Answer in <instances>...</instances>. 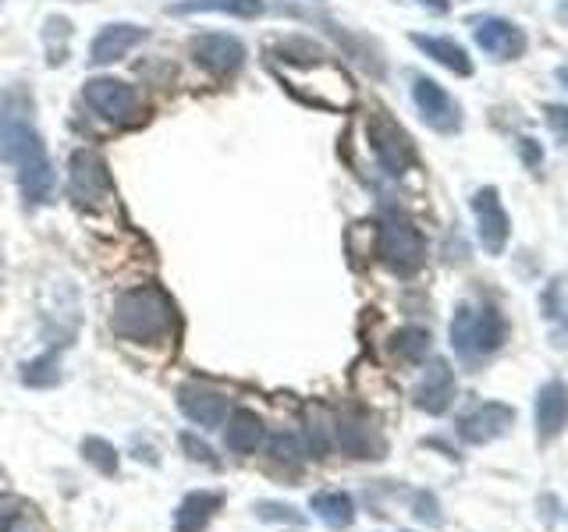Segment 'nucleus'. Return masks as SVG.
I'll use <instances>...</instances> for the list:
<instances>
[{
	"label": "nucleus",
	"mask_w": 568,
	"mask_h": 532,
	"mask_svg": "<svg viewBox=\"0 0 568 532\" xmlns=\"http://www.w3.org/2000/svg\"><path fill=\"white\" fill-rule=\"evenodd\" d=\"M0 161L19 170V185L28 203H43L54 192V170L47 153H43V139L33 125V99L28 90H8L0 96Z\"/></svg>",
	"instance_id": "nucleus-1"
},
{
	"label": "nucleus",
	"mask_w": 568,
	"mask_h": 532,
	"mask_svg": "<svg viewBox=\"0 0 568 532\" xmlns=\"http://www.w3.org/2000/svg\"><path fill=\"white\" fill-rule=\"evenodd\" d=\"M178 316L170 298L161 292V287H135L118 298V309H114V330L125 341L135 344H156L175 334Z\"/></svg>",
	"instance_id": "nucleus-2"
},
{
	"label": "nucleus",
	"mask_w": 568,
	"mask_h": 532,
	"mask_svg": "<svg viewBox=\"0 0 568 532\" xmlns=\"http://www.w3.org/2000/svg\"><path fill=\"white\" fill-rule=\"evenodd\" d=\"M505 338H508V323L494 306L462 302L451 316V348L465 363H480V358L494 355L505 344Z\"/></svg>",
	"instance_id": "nucleus-3"
},
{
	"label": "nucleus",
	"mask_w": 568,
	"mask_h": 532,
	"mask_svg": "<svg viewBox=\"0 0 568 532\" xmlns=\"http://www.w3.org/2000/svg\"><path fill=\"white\" fill-rule=\"evenodd\" d=\"M380 260L388 263L398 277H412L423 260H426V241L419 235V227L412 224L402 213H388V217L380 221Z\"/></svg>",
	"instance_id": "nucleus-4"
},
{
	"label": "nucleus",
	"mask_w": 568,
	"mask_h": 532,
	"mask_svg": "<svg viewBox=\"0 0 568 532\" xmlns=\"http://www.w3.org/2000/svg\"><path fill=\"white\" fill-rule=\"evenodd\" d=\"M369 142H374L377 161L391 178H402L412 167V161H416L412 139L402 132V125H394L388 118V114H374V118H369Z\"/></svg>",
	"instance_id": "nucleus-5"
},
{
	"label": "nucleus",
	"mask_w": 568,
	"mask_h": 532,
	"mask_svg": "<svg viewBox=\"0 0 568 532\" xmlns=\"http://www.w3.org/2000/svg\"><path fill=\"white\" fill-rule=\"evenodd\" d=\"M110 192V175L104 156L93 150H75L71 153V199L79 206H104Z\"/></svg>",
	"instance_id": "nucleus-6"
},
{
	"label": "nucleus",
	"mask_w": 568,
	"mask_h": 532,
	"mask_svg": "<svg viewBox=\"0 0 568 532\" xmlns=\"http://www.w3.org/2000/svg\"><path fill=\"white\" fill-rule=\"evenodd\" d=\"M412 99H416V107H419V118L430 125L434 132L451 135L462 128L459 104H454V99L440 90L434 79H416V85H412Z\"/></svg>",
	"instance_id": "nucleus-7"
},
{
	"label": "nucleus",
	"mask_w": 568,
	"mask_h": 532,
	"mask_svg": "<svg viewBox=\"0 0 568 532\" xmlns=\"http://www.w3.org/2000/svg\"><path fill=\"white\" fill-rule=\"evenodd\" d=\"M82 99L99 114V118H107V121H132V114L139 110L135 90H132V85L118 82V79H93V82H85Z\"/></svg>",
	"instance_id": "nucleus-8"
},
{
	"label": "nucleus",
	"mask_w": 568,
	"mask_h": 532,
	"mask_svg": "<svg viewBox=\"0 0 568 532\" xmlns=\"http://www.w3.org/2000/svg\"><path fill=\"white\" fill-rule=\"evenodd\" d=\"M473 213H476V235L483 241V249L490 256H501L508 246V213L497 199V189H480L473 196Z\"/></svg>",
	"instance_id": "nucleus-9"
},
{
	"label": "nucleus",
	"mask_w": 568,
	"mask_h": 532,
	"mask_svg": "<svg viewBox=\"0 0 568 532\" xmlns=\"http://www.w3.org/2000/svg\"><path fill=\"white\" fill-rule=\"evenodd\" d=\"M511 426H516V409L501 405V401H487V405H480L469 415H462L459 437L465 444H490L497 437H505Z\"/></svg>",
	"instance_id": "nucleus-10"
},
{
	"label": "nucleus",
	"mask_w": 568,
	"mask_h": 532,
	"mask_svg": "<svg viewBox=\"0 0 568 532\" xmlns=\"http://www.w3.org/2000/svg\"><path fill=\"white\" fill-rule=\"evenodd\" d=\"M192 57L213 75H235L241 61H246V47H241V39L227 33H206L192 39Z\"/></svg>",
	"instance_id": "nucleus-11"
},
{
	"label": "nucleus",
	"mask_w": 568,
	"mask_h": 532,
	"mask_svg": "<svg viewBox=\"0 0 568 532\" xmlns=\"http://www.w3.org/2000/svg\"><path fill=\"white\" fill-rule=\"evenodd\" d=\"M334 440H338V448L352 454V458H380L383 454V437H380V429L363 419V415H355V412H345V415H338V423H334Z\"/></svg>",
	"instance_id": "nucleus-12"
},
{
	"label": "nucleus",
	"mask_w": 568,
	"mask_h": 532,
	"mask_svg": "<svg viewBox=\"0 0 568 532\" xmlns=\"http://www.w3.org/2000/svg\"><path fill=\"white\" fill-rule=\"evenodd\" d=\"M473 39L494 61H516V57L525 54V33L516 22H505V19H483L473 28Z\"/></svg>",
	"instance_id": "nucleus-13"
},
{
	"label": "nucleus",
	"mask_w": 568,
	"mask_h": 532,
	"mask_svg": "<svg viewBox=\"0 0 568 532\" xmlns=\"http://www.w3.org/2000/svg\"><path fill=\"white\" fill-rule=\"evenodd\" d=\"M568 426V387L561 380H551L536 394V440L551 444Z\"/></svg>",
	"instance_id": "nucleus-14"
},
{
	"label": "nucleus",
	"mask_w": 568,
	"mask_h": 532,
	"mask_svg": "<svg viewBox=\"0 0 568 532\" xmlns=\"http://www.w3.org/2000/svg\"><path fill=\"white\" fill-rule=\"evenodd\" d=\"M416 409H423L426 415H440L448 412L451 398H454V373L445 358H434L430 366H426L423 380L416 383Z\"/></svg>",
	"instance_id": "nucleus-15"
},
{
	"label": "nucleus",
	"mask_w": 568,
	"mask_h": 532,
	"mask_svg": "<svg viewBox=\"0 0 568 532\" xmlns=\"http://www.w3.org/2000/svg\"><path fill=\"white\" fill-rule=\"evenodd\" d=\"M178 409L189 415L196 426L203 429H217L227 415V398L221 391H210V387H199V383H189L178 391Z\"/></svg>",
	"instance_id": "nucleus-16"
},
{
	"label": "nucleus",
	"mask_w": 568,
	"mask_h": 532,
	"mask_svg": "<svg viewBox=\"0 0 568 532\" xmlns=\"http://www.w3.org/2000/svg\"><path fill=\"white\" fill-rule=\"evenodd\" d=\"M142 39H146V28H139V25H107L104 33L93 39L90 61L110 64V61H118V57H125Z\"/></svg>",
	"instance_id": "nucleus-17"
},
{
	"label": "nucleus",
	"mask_w": 568,
	"mask_h": 532,
	"mask_svg": "<svg viewBox=\"0 0 568 532\" xmlns=\"http://www.w3.org/2000/svg\"><path fill=\"white\" fill-rule=\"evenodd\" d=\"M224 505V494H210V490H196L181 500L175 529L178 532H203L213 519V511Z\"/></svg>",
	"instance_id": "nucleus-18"
},
{
	"label": "nucleus",
	"mask_w": 568,
	"mask_h": 532,
	"mask_svg": "<svg viewBox=\"0 0 568 532\" xmlns=\"http://www.w3.org/2000/svg\"><path fill=\"white\" fill-rule=\"evenodd\" d=\"M412 43L426 54L434 57L437 64H445L448 71H454V75H473V61H469L465 47H459L454 39H445V36H412Z\"/></svg>",
	"instance_id": "nucleus-19"
},
{
	"label": "nucleus",
	"mask_w": 568,
	"mask_h": 532,
	"mask_svg": "<svg viewBox=\"0 0 568 532\" xmlns=\"http://www.w3.org/2000/svg\"><path fill=\"white\" fill-rule=\"evenodd\" d=\"M260 440H263V423H260V415H252V412H235L232 415V426L224 429V444L232 448L235 454H252L256 448H260Z\"/></svg>",
	"instance_id": "nucleus-20"
},
{
	"label": "nucleus",
	"mask_w": 568,
	"mask_h": 532,
	"mask_svg": "<svg viewBox=\"0 0 568 532\" xmlns=\"http://www.w3.org/2000/svg\"><path fill=\"white\" fill-rule=\"evenodd\" d=\"M309 508L317 511V519H320L323 525H331V529H348V525L355 522V505H352V497L341 494V490L312 494Z\"/></svg>",
	"instance_id": "nucleus-21"
},
{
	"label": "nucleus",
	"mask_w": 568,
	"mask_h": 532,
	"mask_svg": "<svg viewBox=\"0 0 568 532\" xmlns=\"http://www.w3.org/2000/svg\"><path fill=\"white\" fill-rule=\"evenodd\" d=\"M391 348L398 358H405V363H419V358L430 352V334H426L423 327H405L394 334Z\"/></svg>",
	"instance_id": "nucleus-22"
},
{
	"label": "nucleus",
	"mask_w": 568,
	"mask_h": 532,
	"mask_svg": "<svg viewBox=\"0 0 568 532\" xmlns=\"http://www.w3.org/2000/svg\"><path fill=\"white\" fill-rule=\"evenodd\" d=\"M178 11H227L238 19H256V14H263V0H189Z\"/></svg>",
	"instance_id": "nucleus-23"
},
{
	"label": "nucleus",
	"mask_w": 568,
	"mask_h": 532,
	"mask_svg": "<svg viewBox=\"0 0 568 532\" xmlns=\"http://www.w3.org/2000/svg\"><path fill=\"white\" fill-rule=\"evenodd\" d=\"M267 451L274 462H284V465H303V440H298L295 434H274L267 444Z\"/></svg>",
	"instance_id": "nucleus-24"
},
{
	"label": "nucleus",
	"mask_w": 568,
	"mask_h": 532,
	"mask_svg": "<svg viewBox=\"0 0 568 532\" xmlns=\"http://www.w3.org/2000/svg\"><path fill=\"white\" fill-rule=\"evenodd\" d=\"M82 454L90 458V462L99 469V472H107V476H114V472H118V454H114V448L107 440H96V437H90L82 444Z\"/></svg>",
	"instance_id": "nucleus-25"
},
{
	"label": "nucleus",
	"mask_w": 568,
	"mask_h": 532,
	"mask_svg": "<svg viewBox=\"0 0 568 532\" xmlns=\"http://www.w3.org/2000/svg\"><path fill=\"white\" fill-rule=\"evenodd\" d=\"M544 118H547V128L554 132V139L565 142V146H568V107L551 104V107H544Z\"/></svg>",
	"instance_id": "nucleus-26"
},
{
	"label": "nucleus",
	"mask_w": 568,
	"mask_h": 532,
	"mask_svg": "<svg viewBox=\"0 0 568 532\" xmlns=\"http://www.w3.org/2000/svg\"><path fill=\"white\" fill-rule=\"evenodd\" d=\"M256 515H260V519H274V522H303V515H298L295 508H288V505H270V500H263V505H256Z\"/></svg>",
	"instance_id": "nucleus-27"
},
{
	"label": "nucleus",
	"mask_w": 568,
	"mask_h": 532,
	"mask_svg": "<svg viewBox=\"0 0 568 532\" xmlns=\"http://www.w3.org/2000/svg\"><path fill=\"white\" fill-rule=\"evenodd\" d=\"M181 448L189 451V454L196 458V462H203V465H213V462H217V458H213V451L206 448V444L199 440V437H192V434H181Z\"/></svg>",
	"instance_id": "nucleus-28"
},
{
	"label": "nucleus",
	"mask_w": 568,
	"mask_h": 532,
	"mask_svg": "<svg viewBox=\"0 0 568 532\" xmlns=\"http://www.w3.org/2000/svg\"><path fill=\"white\" fill-rule=\"evenodd\" d=\"M22 519V505L14 497H0V532H11V525Z\"/></svg>",
	"instance_id": "nucleus-29"
},
{
	"label": "nucleus",
	"mask_w": 568,
	"mask_h": 532,
	"mask_svg": "<svg viewBox=\"0 0 568 532\" xmlns=\"http://www.w3.org/2000/svg\"><path fill=\"white\" fill-rule=\"evenodd\" d=\"M519 153H522V161H525V167H530V170H536L540 164H544V150H540L533 139H522Z\"/></svg>",
	"instance_id": "nucleus-30"
},
{
	"label": "nucleus",
	"mask_w": 568,
	"mask_h": 532,
	"mask_svg": "<svg viewBox=\"0 0 568 532\" xmlns=\"http://www.w3.org/2000/svg\"><path fill=\"white\" fill-rule=\"evenodd\" d=\"M419 519L423 522H440V515H437V505H434V497H419Z\"/></svg>",
	"instance_id": "nucleus-31"
},
{
	"label": "nucleus",
	"mask_w": 568,
	"mask_h": 532,
	"mask_svg": "<svg viewBox=\"0 0 568 532\" xmlns=\"http://www.w3.org/2000/svg\"><path fill=\"white\" fill-rule=\"evenodd\" d=\"M423 8H430V11H448L451 0H419Z\"/></svg>",
	"instance_id": "nucleus-32"
},
{
	"label": "nucleus",
	"mask_w": 568,
	"mask_h": 532,
	"mask_svg": "<svg viewBox=\"0 0 568 532\" xmlns=\"http://www.w3.org/2000/svg\"><path fill=\"white\" fill-rule=\"evenodd\" d=\"M558 82H561L565 90H568V64H561V68H558Z\"/></svg>",
	"instance_id": "nucleus-33"
},
{
	"label": "nucleus",
	"mask_w": 568,
	"mask_h": 532,
	"mask_svg": "<svg viewBox=\"0 0 568 532\" xmlns=\"http://www.w3.org/2000/svg\"><path fill=\"white\" fill-rule=\"evenodd\" d=\"M565 19H568V8H565Z\"/></svg>",
	"instance_id": "nucleus-34"
}]
</instances>
